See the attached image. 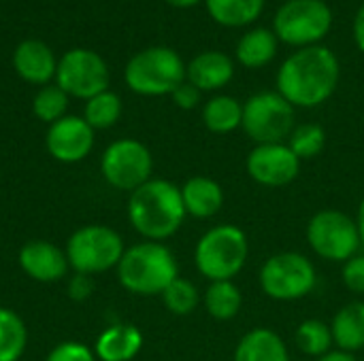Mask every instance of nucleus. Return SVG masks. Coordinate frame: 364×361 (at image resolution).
Wrapping results in <instances>:
<instances>
[{"label": "nucleus", "mask_w": 364, "mask_h": 361, "mask_svg": "<svg viewBox=\"0 0 364 361\" xmlns=\"http://www.w3.org/2000/svg\"><path fill=\"white\" fill-rule=\"evenodd\" d=\"M331 332L339 351L354 353L364 349V302L346 304L335 315Z\"/></svg>", "instance_id": "nucleus-21"}, {"label": "nucleus", "mask_w": 364, "mask_h": 361, "mask_svg": "<svg viewBox=\"0 0 364 361\" xmlns=\"http://www.w3.org/2000/svg\"><path fill=\"white\" fill-rule=\"evenodd\" d=\"M186 215L181 187L164 179H149L134 189L128 200V219L132 228L154 243L173 236L181 228Z\"/></svg>", "instance_id": "nucleus-2"}, {"label": "nucleus", "mask_w": 364, "mask_h": 361, "mask_svg": "<svg viewBox=\"0 0 364 361\" xmlns=\"http://www.w3.org/2000/svg\"><path fill=\"white\" fill-rule=\"evenodd\" d=\"M339 74V60L328 47H303L282 64L277 72V91L292 106H320L335 94Z\"/></svg>", "instance_id": "nucleus-1"}, {"label": "nucleus", "mask_w": 364, "mask_h": 361, "mask_svg": "<svg viewBox=\"0 0 364 361\" xmlns=\"http://www.w3.org/2000/svg\"><path fill=\"white\" fill-rule=\"evenodd\" d=\"M143 347V334L130 323H117L107 328L94 347V355L100 361H130Z\"/></svg>", "instance_id": "nucleus-18"}, {"label": "nucleus", "mask_w": 364, "mask_h": 361, "mask_svg": "<svg viewBox=\"0 0 364 361\" xmlns=\"http://www.w3.org/2000/svg\"><path fill=\"white\" fill-rule=\"evenodd\" d=\"M333 28V11L324 0H288L273 17L275 36L292 47L318 45Z\"/></svg>", "instance_id": "nucleus-6"}, {"label": "nucleus", "mask_w": 364, "mask_h": 361, "mask_svg": "<svg viewBox=\"0 0 364 361\" xmlns=\"http://www.w3.org/2000/svg\"><path fill=\"white\" fill-rule=\"evenodd\" d=\"M333 332L320 319H307L296 330V347L309 357H324L331 353Z\"/></svg>", "instance_id": "nucleus-28"}, {"label": "nucleus", "mask_w": 364, "mask_h": 361, "mask_svg": "<svg viewBox=\"0 0 364 361\" xmlns=\"http://www.w3.org/2000/svg\"><path fill=\"white\" fill-rule=\"evenodd\" d=\"M45 143L49 153L58 162L75 164L90 155L94 147V130L83 117L64 115L62 119L49 126Z\"/></svg>", "instance_id": "nucleus-14"}, {"label": "nucleus", "mask_w": 364, "mask_h": 361, "mask_svg": "<svg viewBox=\"0 0 364 361\" xmlns=\"http://www.w3.org/2000/svg\"><path fill=\"white\" fill-rule=\"evenodd\" d=\"M307 240L316 255L346 264L363 247L356 219L341 211H320L307 226Z\"/></svg>", "instance_id": "nucleus-10"}, {"label": "nucleus", "mask_w": 364, "mask_h": 361, "mask_svg": "<svg viewBox=\"0 0 364 361\" xmlns=\"http://www.w3.org/2000/svg\"><path fill=\"white\" fill-rule=\"evenodd\" d=\"M179 277L175 255L162 243H139L124 251L117 264V279L124 289L136 296H162Z\"/></svg>", "instance_id": "nucleus-3"}, {"label": "nucleus", "mask_w": 364, "mask_h": 361, "mask_svg": "<svg viewBox=\"0 0 364 361\" xmlns=\"http://www.w3.org/2000/svg\"><path fill=\"white\" fill-rule=\"evenodd\" d=\"M68 94L60 85H45L32 100V111L41 121L55 123L66 115Z\"/></svg>", "instance_id": "nucleus-30"}, {"label": "nucleus", "mask_w": 364, "mask_h": 361, "mask_svg": "<svg viewBox=\"0 0 364 361\" xmlns=\"http://www.w3.org/2000/svg\"><path fill=\"white\" fill-rule=\"evenodd\" d=\"M92 291H94V281H92L90 274H79V272H77V274L68 281V296H70L73 300H77V302L87 300V298L92 296Z\"/></svg>", "instance_id": "nucleus-35"}, {"label": "nucleus", "mask_w": 364, "mask_h": 361, "mask_svg": "<svg viewBox=\"0 0 364 361\" xmlns=\"http://www.w3.org/2000/svg\"><path fill=\"white\" fill-rule=\"evenodd\" d=\"M28 343V330L19 315L0 306V361H17Z\"/></svg>", "instance_id": "nucleus-26"}, {"label": "nucleus", "mask_w": 364, "mask_h": 361, "mask_svg": "<svg viewBox=\"0 0 364 361\" xmlns=\"http://www.w3.org/2000/svg\"><path fill=\"white\" fill-rule=\"evenodd\" d=\"M316 281V268L309 257L294 251L271 255L260 270L262 291L279 302H292L309 296Z\"/></svg>", "instance_id": "nucleus-9"}, {"label": "nucleus", "mask_w": 364, "mask_h": 361, "mask_svg": "<svg viewBox=\"0 0 364 361\" xmlns=\"http://www.w3.org/2000/svg\"><path fill=\"white\" fill-rule=\"evenodd\" d=\"M341 279L350 291L364 296V253H356L343 264Z\"/></svg>", "instance_id": "nucleus-32"}, {"label": "nucleus", "mask_w": 364, "mask_h": 361, "mask_svg": "<svg viewBox=\"0 0 364 361\" xmlns=\"http://www.w3.org/2000/svg\"><path fill=\"white\" fill-rule=\"evenodd\" d=\"M19 266L38 283H55L66 277L68 257L66 251L47 240H30L19 251Z\"/></svg>", "instance_id": "nucleus-15"}, {"label": "nucleus", "mask_w": 364, "mask_h": 361, "mask_svg": "<svg viewBox=\"0 0 364 361\" xmlns=\"http://www.w3.org/2000/svg\"><path fill=\"white\" fill-rule=\"evenodd\" d=\"M279 38L273 30L256 28L245 32L237 43V62L245 68H262L277 55Z\"/></svg>", "instance_id": "nucleus-22"}, {"label": "nucleus", "mask_w": 364, "mask_h": 361, "mask_svg": "<svg viewBox=\"0 0 364 361\" xmlns=\"http://www.w3.org/2000/svg\"><path fill=\"white\" fill-rule=\"evenodd\" d=\"M58 85L75 98L90 100L109 87L107 62L90 49H70L62 55L55 70Z\"/></svg>", "instance_id": "nucleus-12"}, {"label": "nucleus", "mask_w": 364, "mask_h": 361, "mask_svg": "<svg viewBox=\"0 0 364 361\" xmlns=\"http://www.w3.org/2000/svg\"><path fill=\"white\" fill-rule=\"evenodd\" d=\"M356 226H358V234H360V243L364 247V198L360 202V209H358V217H356Z\"/></svg>", "instance_id": "nucleus-38"}, {"label": "nucleus", "mask_w": 364, "mask_h": 361, "mask_svg": "<svg viewBox=\"0 0 364 361\" xmlns=\"http://www.w3.org/2000/svg\"><path fill=\"white\" fill-rule=\"evenodd\" d=\"M205 4L211 19L228 28L254 23L264 9V0H205Z\"/></svg>", "instance_id": "nucleus-23"}, {"label": "nucleus", "mask_w": 364, "mask_h": 361, "mask_svg": "<svg viewBox=\"0 0 364 361\" xmlns=\"http://www.w3.org/2000/svg\"><path fill=\"white\" fill-rule=\"evenodd\" d=\"M235 62L222 51H203L186 66V81L200 91L222 89L232 81Z\"/></svg>", "instance_id": "nucleus-16"}, {"label": "nucleus", "mask_w": 364, "mask_h": 361, "mask_svg": "<svg viewBox=\"0 0 364 361\" xmlns=\"http://www.w3.org/2000/svg\"><path fill=\"white\" fill-rule=\"evenodd\" d=\"M171 96H173V102L179 109H183V111H190V109H194L200 102V89L194 87L190 81H183Z\"/></svg>", "instance_id": "nucleus-34"}, {"label": "nucleus", "mask_w": 364, "mask_h": 361, "mask_svg": "<svg viewBox=\"0 0 364 361\" xmlns=\"http://www.w3.org/2000/svg\"><path fill=\"white\" fill-rule=\"evenodd\" d=\"M13 66L23 81L34 85H47L58 70L53 51L43 40H34V38L17 45L13 53Z\"/></svg>", "instance_id": "nucleus-17"}, {"label": "nucleus", "mask_w": 364, "mask_h": 361, "mask_svg": "<svg viewBox=\"0 0 364 361\" xmlns=\"http://www.w3.org/2000/svg\"><path fill=\"white\" fill-rule=\"evenodd\" d=\"M47 361H96V355L85 345L75 343V340H68V343L58 345L47 355Z\"/></svg>", "instance_id": "nucleus-33"}, {"label": "nucleus", "mask_w": 364, "mask_h": 361, "mask_svg": "<svg viewBox=\"0 0 364 361\" xmlns=\"http://www.w3.org/2000/svg\"><path fill=\"white\" fill-rule=\"evenodd\" d=\"M100 170L111 187L132 194L134 189H139L149 181L154 170V160L143 143L134 138H122L105 149L100 160Z\"/></svg>", "instance_id": "nucleus-11"}, {"label": "nucleus", "mask_w": 364, "mask_h": 361, "mask_svg": "<svg viewBox=\"0 0 364 361\" xmlns=\"http://www.w3.org/2000/svg\"><path fill=\"white\" fill-rule=\"evenodd\" d=\"M250 245L241 228L222 223L205 232L196 245L194 262L203 277L213 281H232L247 262Z\"/></svg>", "instance_id": "nucleus-4"}, {"label": "nucleus", "mask_w": 364, "mask_h": 361, "mask_svg": "<svg viewBox=\"0 0 364 361\" xmlns=\"http://www.w3.org/2000/svg\"><path fill=\"white\" fill-rule=\"evenodd\" d=\"M318 361H358L352 353H346V351H331L326 353L324 357H320Z\"/></svg>", "instance_id": "nucleus-37"}, {"label": "nucleus", "mask_w": 364, "mask_h": 361, "mask_svg": "<svg viewBox=\"0 0 364 361\" xmlns=\"http://www.w3.org/2000/svg\"><path fill=\"white\" fill-rule=\"evenodd\" d=\"M186 213L196 219H209L220 213L224 204V191L218 181L209 177H192L181 187Z\"/></svg>", "instance_id": "nucleus-19"}, {"label": "nucleus", "mask_w": 364, "mask_h": 361, "mask_svg": "<svg viewBox=\"0 0 364 361\" xmlns=\"http://www.w3.org/2000/svg\"><path fill=\"white\" fill-rule=\"evenodd\" d=\"M119 115H122V100L117 94L107 89L87 100L83 119L90 123L92 130H107V128L115 126Z\"/></svg>", "instance_id": "nucleus-27"}, {"label": "nucleus", "mask_w": 364, "mask_h": 361, "mask_svg": "<svg viewBox=\"0 0 364 361\" xmlns=\"http://www.w3.org/2000/svg\"><path fill=\"white\" fill-rule=\"evenodd\" d=\"M243 104L230 96H215L203 109V123L213 134H228L241 128Z\"/></svg>", "instance_id": "nucleus-24"}, {"label": "nucleus", "mask_w": 364, "mask_h": 361, "mask_svg": "<svg viewBox=\"0 0 364 361\" xmlns=\"http://www.w3.org/2000/svg\"><path fill=\"white\" fill-rule=\"evenodd\" d=\"M164 2H168L171 6H177V9H188V6L198 4L200 0H164Z\"/></svg>", "instance_id": "nucleus-39"}, {"label": "nucleus", "mask_w": 364, "mask_h": 361, "mask_svg": "<svg viewBox=\"0 0 364 361\" xmlns=\"http://www.w3.org/2000/svg\"><path fill=\"white\" fill-rule=\"evenodd\" d=\"M288 147L292 149V153L301 162L303 160H314L326 147V132L318 123H301L288 136Z\"/></svg>", "instance_id": "nucleus-29"}, {"label": "nucleus", "mask_w": 364, "mask_h": 361, "mask_svg": "<svg viewBox=\"0 0 364 361\" xmlns=\"http://www.w3.org/2000/svg\"><path fill=\"white\" fill-rule=\"evenodd\" d=\"M122 236L107 226H85L79 228L66 245L68 266L79 274H98L117 268L124 255Z\"/></svg>", "instance_id": "nucleus-7"}, {"label": "nucleus", "mask_w": 364, "mask_h": 361, "mask_svg": "<svg viewBox=\"0 0 364 361\" xmlns=\"http://www.w3.org/2000/svg\"><path fill=\"white\" fill-rule=\"evenodd\" d=\"M235 361H290V355L279 334L267 328H256L239 340Z\"/></svg>", "instance_id": "nucleus-20"}, {"label": "nucleus", "mask_w": 364, "mask_h": 361, "mask_svg": "<svg viewBox=\"0 0 364 361\" xmlns=\"http://www.w3.org/2000/svg\"><path fill=\"white\" fill-rule=\"evenodd\" d=\"M354 40H356L358 49L364 53V2L354 17Z\"/></svg>", "instance_id": "nucleus-36"}, {"label": "nucleus", "mask_w": 364, "mask_h": 361, "mask_svg": "<svg viewBox=\"0 0 364 361\" xmlns=\"http://www.w3.org/2000/svg\"><path fill=\"white\" fill-rule=\"evenodd\" d=\"M250 177L264 187H284L299 177L301 160L284 143L256 145L245 162Z\"/></svg>", "instance_id": "nucleus-13"}, {"label": "nucleus", "mask_w": 364, "mask_h": 361, "mask_svg": "<svg viewBox=\"0 0 364 361\" xmlns=\"http://www.w3.org/2000/svg\"><path fill=\"white\" fill-rule=\"evenodd\" d=\"M124 77L128 87L141 96H164L186 81V64L168 47H149L126 64Z\"/></svg>", "instance_id": "nucleus-5"}, {"label": "nucleus", "mask_w": 364, "mask_h": 361, "mask_svg": "<svg viewBox=\"0 0 364 361\" xmlns=\"http://www.w3.org/2000/svg\"><path fill=\"white\" fill-rule=\"evenodd\" d=\"M241 128L256 145L282 143L296 128L294 106L279 91H258L243 104Z\"/></svg>", "instance_id": "nucleus-8"}, {"label": "nucleus", "mask_w": 364, "mask_h": 361, "mask_svg": "<svg viewBox=\"0 0 364 361\" xmlns=\"http://www.w3.org/2000/svg\"><path fill=\"white\" fill-rule=\"evenodd\" d=\"M286 2H288V0H286Z\"/></svg>", "instance_id": "nucleus-40"}, {"label": "nucleus", "mask_w": 364, "mask_h": 361, "mask_svg": "<svg viewBox=\"0 0 364 361\" xmlns=\"http://www.w3.org/2000/svg\"><path fill=\"white\" fill-rule=\"evenodd\" d=\"M164 306L173 315H190L198 306V289L194 287L192 281L177 277L164 291H162Z\"/></svg>", "instance_id": "nucleus-31"}, {"label": "nucleus", "mask_w": 364, "mask_h": 361, "mask_svg": "<svg viewBox=\"0 0 364 361\" xmlns=\"http://www.w3.org/2000/svg\"><path fill=\"white\" fill-rule=\"evenodd\" d=\"M243 296L232 281H213L205 291V309L218 321H228L239 315Z\"/></svg>", "instance_id": "nucleus-25"}]
</instances>
